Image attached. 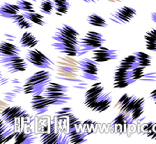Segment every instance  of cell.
<instances>
[{
	"label": "cell",
	"mask_w": 156,
	"mask_h": 144,
	"mask_svg": "<svg viewBox=\"0 0 156 144\" xmlns=\"http://www.w3.org/2000/svg\"><path fill=\"white\" fill-rule=\"evenodd\" d=\"M24 16L32 23L39 25V26H44L46 25V22L44 20L43 16H41L40 14H37L36 12H23Z\"/></svg>",
	"instance_id": "cell-30"
},
{
	"label": "cell",
	"mask_w": 156,
	"mask_h": 144,
	"mask_svg": "<svg viewBox=\"0 0 156 144\" xmlns=\"http://www.w3.org/2000/svg\"><path fill=\"white\" fill-rule=\"evenodd\" d=\"M152 20H153L154 22H155L156 23V12L152 13Z\"/></svg>",
	"instance_id": "cell-39"
},
{
	"label": "cell",
	"mask_w": 156,
	"mask_h": 144,
	"mask_svg": "<svg viewBox=\"0 0 156 144\" xmlns=\"http://www.w3.org/2000/svg\"><path fill=\"white\" fill-rule=\"evenodd\" d=\"M87 21L90 25L94 26H98V27H107V22L99 15L96 14H91L90 16H88L87 17Z\"/></svg>",
	"instance_id": "cell-29"
},
{
	"label": "cell",
	"mask_w": 156,
	"mask_h": 144,
	"mask_svg": "<svg viewBox=\"0 0 156 144\" xmlns=\"http://www.w3.org/2000/svg\"><path fill=\"white\" fill-rule=\"evenodd\" d=\"M32 1H34V2H35V1H37V0H32Z\"/></svg>",
	"instance_id": "cell-42"
},
{
	"label": "cell",
	"mask_w": 156,
	"mask_h": 144,
	"mask_svg": "<svg viewBox=\"0 0 156 144\" xmlns=\"http://www.w3.org/2000/svg\"><path fill=\"white\" fill-rule=\"evenodd\" d=\"M20 54V48L16 46L3 41L0 44V56L3 57H13V56H18Z\"/></svg>",
	"instance_id": "cell-19"
},
{
	"label": "cell",
	"mask_w": 156,
	"mask_h": 144,
	"mask_svg": "<svg viewBox=\"0 0 156 144\" xmlns=\"http://www.w3.org/2000/svg\"><path fill=\"white\" fill-rule=\"evenodd\" d=\"M68 93L69 88L67 86L50 81L42 95L48 98L52 105H61L68 103V101L71 100Z\"/></svg>",
	"instance_id": "cell-3"
},
{
	"label": "cell",
	"mask_w": 156,
	"mask_h": 144,
	"mask_svg": "<svg viewBox=\"0 0 156 144\" xmlns=\"http://www.w3.org/2000/svg\"><path fill=\"white\" fill-rule=\"evenodd\" d=\"M143 81H146V82H153L156 81V71L154 72H149V73H145V75L140 79Z\"/></svg>",
	"instance_id": "cell-36"
},
{
	"label": "cell",
	"mask_w": 156,
	"mask_h": 144,
	"mask_svg": "<svg viewBox=\"0 0 156 144\" xmlns=\"http://www.w3.org/2000/svg\"><path fill=\"white\" fill-rule=\"evenodd\" d=\"M150 99L156 104V89L150 93Z\"/></svg>",
	"instance_id": "cell-37"
},
{
	"label": "cell",
	"mask_w": 156,
	"mask_h": 144,
	"mask_svg": "<svg viewBox=\"0 0 156 144\" xmlns=\"http://www.w3.org/2000/svg\"><path fill=\"white\" fill-rule=\"evenodd\" d=\"M38 42L39 40L31 32H28V31L25 32L19 40L20 46L24 48H32L35 46H37Z\"/></svg>",
	"instance_id": "cell-22"
},
{
	"label": "cell",
	"mask_w": 156,
	"mask_h": 144,
	"mask_svg": "<svg viewBox=\"0 0 156 144\" xmlns=\"http://www.w3.org/2000/svg\"><path fill=\"white\" fill-rule=\"evenodd\" d=\"M10 19L13 21V23L15 25H16L19 28L21 29H28L31 28L33 26L32 22L29 21L25 16L24 14H16V15H12L10 16Z\"/></svg>",
	"instance_id": "cell-23"
},
{
	"label": "cell",
	"mask_w": 156,
	"mask_h": 144,
	"mask_svg": "<svg viewBox=\"0 0 156 144\" xmlns=\"http://www.w3.org/2000/svg\"><path fill=\"white\" fill-rule=\"evenodd\" d=\"M79 67L84 79L90 81H97L99 79L98 65L92 58H84L80 60L79 62Z\"/></svg>",
	"instance_id": "cell-11"
},
{
	"label": "cell",
	"mask_w": 156,
	"mask_h": 144,
	"mask_svg": "<svg viewBox=\"0 0 156 144\" xmlns=\"http://www.w3.org/2000/svg\"><path fill=\"white\" fill-rule=\"evenodd\" d=\"M39 9L45 15H50L52 11L55 10L53 0H43L39 5Z\"/></svg>",
	"instance_id": "cell-32"
},
{
	"label": "cell",
	"mask_w": 156,
	"mask_h": 144,
	"mask_svg": "<svg viewBox=\"0 0 156 144\" xmlns=\"http://www.w3.org/2000/svg\"><path fill=\"white\" fill-rule=\"evenodd\" d=\"M20 7L16 4H9V3H4L0 6V15L3 17L10 18L12 15L18 14L20 11Z\"/></svg>",
	"instance_id": "cell-24"
},
{
	"label": "cell",
	"mask_w": 156,
	"mask_h": 144,
	"mask_svg": "<svg viewBox=\"0 0 156 144\" xmlns=\"http://www.w3.org/2000/svg\"><path fill=\"white\" fill-rule=\"evenodd\" d=\"M145 47L148 50L156 52V29L148 31L145 36Z\"/></svg>",
	"instance_id": "cell-27"
},
{
	"label": "cell",
	"mask_w": 156,
	"mask_h": 144,
	"mask_svg": "<svg viewBox=\"0 0 156 144\" xmlns=\"http://www.w3.org/2000/svg\"><path fill=\"white\" fill-rule=\"evenodd\" d=\"M119 67L123 68L125 69L128 70H133V68H135L136 67H139L138 61H137V58L134 54L130 55L126 58H124L119 64Z\"/></svg>",
	"instance_id": "cell-26"
},
{
	"label": "cell",
	"mask_w": 156,
	"mask_h": 144,
	"mask_svg": "<svg viewBox=\"0 0 156 144\" xmlns=\"http://www.w3.org/2000/svg\"><path fill=\"white\" fill-rule=\"evenodd\" d=\"M51 46L54 47V49L58 50L59 53L65 54L69 57L81 56L86 53V51L84 49H82L80 46H77V45H73V44L54 41L51 44Z\"/></svg>",
	"instance_id": "cell-15"
},
{
	"label": "cell",
	"mask_w": 156,
	"mask_h": 144,
	"mask_svg": "<svg viewBox=\"0 0 156 144\" xmlns=\"http://www.w3.org/2000/svg\"><path fill=\"white\" fill-rule=\"evenodd\" d=\"M15 132L11 126L6 124L3 120L0 121V142L5 143L14 138Z\"/></svg>",
	"instance_id": "cell-20"
},
{
	"label": "cell",
	"mask_w": 156,
	"mask_h": 144,
	"mask_svg": "<svg viewBox=\"0 0 156 144\" xmlns=\"http://www.w3.org/2000/svg\"><path fill=\"white\" fill-rule=\"evenodd\" d=\"M142 106H145L144 98L138 97L134 94L129 95L126 93L122 96V98L119 100L118 103L116 104L115 108L120 112H123L125 114L131 115L135 110H137Z\"/></svg>",
	"instance_id": "cell-5"
},
{
	"label": "cell",
	"mask_w": 156,
	"mask_h": 144,
	"mask_svg": "<svg viewBox=\"0 0 156 144\" xmlns=\"http://www.w3.org/2000/svg\"><path fill=\"white\" fill-rule=\"evenodd\" d=\"M25 58L27 62L39 68H52L54 66L53 61H51L45 54L37 49L28 50L26 53Z\"/></svg>",
	"instance_id": "cell-9"
},
{
	"label": "cell",
	"mask_w": 156,
	"mask_h": 144,
	"mask_svg": "<svg viewBox=\"0 0 156 144\" xmlns=\"http://www.w3.org/2000/svg\"><path fill=\"white\" fill-rule=\"evenodd\" d=\"M15 143L18 144H31L36 141V136L32 133H27L24 132H16L14 136Z\"/></svg>",
	"instance_id": "cell-25"
},
{
	"label": "cell",
	"mask_w": 156,
	"mask_h": 144,
	"mask_svg": "<svg viewBox=\"0 0 156 144\" xmlns=\"http://www.w3.org/2000/svg\"><path fill=\"white\" fill-rule=\"evenodd\" d=\"M110 2H120V1H122V0H108Z\"/></svg>",
	"instance_id": "cell-41"
},
{
	"label": "cell",
	"mask_w": 156,
	"mask_h": 144,
	"mask_svg": "<svg viewBox=\"0 0 156 144\" xmlns=\"http://www.w3.org/2000/svg\"><path fill=\"white\" fill-rule=\"evenodd\" d=\"M133 121V120L132 119L130 114H125L123 112H120V114L112 122V132L122 134L124 132L125 127Z\"/></svg>",
	"instance_id": "cell-18"
},
{
	"label": "cell",
	"mask_w": 156,
	"mask_h": 144,
	"mask_svg": "<svg viewBox=\"0 0 156 144\" xmlns=\"http://www.w3.org/2000/svg\"><path fill=\"white\" fill-rule=\"evenodd\" d=\"M23 12H35L34 5L32 3L26 0H17L16 3Z\"/></svg>",
	"instance_id": "cell-33"
},
{
	"label": "cell",
	"mask_w": 156,
	"mask_h": 144,
	"mask_svg": "<svg viewBox=\"0 0 156 144\" xmlns=\"http://www.w3.org/2000/svg\"><path fill=\"white\" fill-rule=\"evenodd\" d=\"M55 5V12L58 16H63L68 13L70 4L69 0H53Z\"/></svg>",
	"instance_id": "cell-28"
},
{
	"label": "cell",
	"mask_w": 156,
	"mask_h": 144,
	"mask_svg": "<svg viewBox=\"0 0 156 144\" xmlns=\"http://www.w3.org/2000/svg\"><path fill=\"white\" fill-rule=\"evenodd\" d=\"M0 63L4 68L7 70L10 74H16L17 72H22L27 69V62L23 58L18 56L13 57H3L0 56Z\"/></svg>",
	"instance_id": "cell-7"
},
{
	"label": "cell",
	"mask_w": 156,
	"mask_h": 144,
	"mask_svg": "<svg viewBox=\"0 0 156 144\" xmlns=\"http://www.w3.org/2000/svg\"><path fill=\"white\" fill-rule=\"evenodd\" d=\"M136 10L130 6H122L112 12L110 16V20L116 24H127L135 16Z\"/></svg>",
	"instance_id": "cell-13"
},
{
	"label": "cell",
	"mask_w": 156,
	"mask_h": 144,
	"mask_svg": "<svg viewBox=\"0 0 156 144\" xmlns=\"http://www.w3.org/2000/svg\"><path fill=\"white\" fill-rule=\"evenodd\" d=\"M52 39L58 42L80 46V39L79 32L75 30L73 27L69 26V25H62L61 26L58 27L54 35L52 36Z\"/></svg>",
	"instance_id": "cell-6"
},
{
	"label": "cell",
	"mask_w": 156,
	"mask_h": 144,
	"mask_svg": "<svg viewBox=\"0 0 156 144\" xmlns=\"http://www.w3.org/2000/svg\"><path fill=\"white\" fill-rule=\"evenodd\" d=\"M16 95H17V93H16L15 91L11 90V91L5 92L4 95H3V98H4V100L6 101V102H13L16 100Z\"/></svg>",
	"instance_id": "cell-35"
},
{
	"label": "cell",
	"mask_w": 156,
	"mask_h": 144,
	"mask_svg": "<svg viewBox=\"0 0 156 144\" xmlns=\"http://www.w3.org/2000/svg\"><path fill=\"white\" fill-rule=\"evenodd\" d=\"M31 109L37 115H41L48 111V108L52 105L51 101L44 95H33L31 99Z\"/></svg>",
	"instance_id": "cell-17"
},
{
	"label": "cell",
	"mask_w": 156,
	"mask_h": 144,
	"mask_svg": "<svg viewBox=\"0 0 156 144\" xmlns=\"http://www.w3.org/2000/svg\"><path fill=\"white\" fill-rule=\"evenodd\" d=\"M82 1L86 3H98L99 2V0H82Z\"/></svg>",
	"instance_id": "cell-40"
},
{
	"label": "cell",
	"mask_w": 156,
	"mask_h": 144,
	"mask_svg": "<svg viewBox=\"0 0 156 144\" xmlns=\"http://www.w3.org/2000/svg\"><path fill=\"white\" fill-rule=\"evenodd\" d=\"M113 80V87L115 89H123L135 82L132 79V70L125 69L119 66L114 70Z\"/></svg>",
	"instance_id": "cell-14"
},
{
	"label": "cell",
	"mask_w": 156,
	"mask_h": 144,
	"mask_svg": "<svg viewBox=\"0 0 156 144\" xmlns=\"http://www.w3.org/2000/svg\"><path fill=\"white\" fill-rule=\"evenodd\" d=\"M27 116V111H25L20 106H11L7 107L1 112V120H3L6 124L11 127L15 126V123L18 119Z\"/></svg>",
	"instance_id": "cell-12"
},
{
	"label": "cell",
	"mask_w": 156,
	"mask_h": 144,
	"mask_svg": "<svg viewBox=\"0 0 156 144\" xmlns=\"http://www.w3.org/2000/svg\"><path fill=\"white\" fill-rule=\"evenodd\" d=\"M91 58L97 63L107 62L110 60L116 59L118 58V51L115 49H109L105 47H100L94 50H92Z\"/></svg>",
	"instance_id": "cell-16"
},
{
	"label": "cell",
	"mask_w": 156,
	"mask_h": 144,
	"mask_svg": "<svg viewBox=\"0 0 156 144\" xmlns=\"http://www.w3.org/2000/svg\"><path fill=\"white\" fill-rule=\"evenodd\" d=\"M145 75V68L144 67H136L135 68H133L132 70V79L136 81V80H140Z\"/></svg>",
	"instance_id": "cell-34"
},
{
	"label": "cell",
	"mask_w": 156,
	"mask_h": 144,
	"mask_svg": "<svg viewBox=\"0 0 156 144\" xmlns=\"http://www.w3.org/2000/svg\"><path fill=\"white\" fill-rule=\"evenodd\" d=\"M133 54L137 58V61H138L139 66L147 68V67H150L152 65V58L148 54H146L144 52H134Z\"/></svg>",
	"instance_id": "cell-31"
},
{
	"label": "cell",
	"mask_w": 156,
	"mask_h": 144,
	"mask_svg": "<svg viewBox=\"0 0 156 144\" xmlns=\"http://www.w3.org/2000/svg\"><path fill=\"white\" fill-rule=\"evenodd\" d=\"M72 112L73 111L70 108H63L56 112L55 118L57 120L58 126L60 132H65L66 126L68 127L69 132L74 129L80 130L81 122Z\"/></svg>",
	"instance_id": "cell-4"
},
{
	"label": "cell",
	"mask_w": 156,
	"mask_h": 144,
	"mask_svg": "<svg viewBox=\"0 0 156 144\" xmlns=\"http://www.w3.org/2000/svg\"><path fill=\"white\" fill-rule=\"evenodd\" d=\"M40 142L44 144H65L69 143L68 134L62 133L59 130L55 129L54 124L52 123L51 129L48 132H42L40 134Z\"/></svg>",
	"instance_id": "cell-10"
},
{
	"label": "cell",
	"mask_w": 156,
	"mask_h": 144,
	"mask_svg": "<svg viewBox=\"0 0 156 144\" xmlns=\"http://www.w3.org/2000/svg\"><path fill=\"white\" fill-rule=\"evenodd\" d=\"M112 101V92H106L101 82H97L86 91L84 104L93 112L107 111Z\"/></svg>",
	"instance_id": "cell-1"
},
{
	"label": "cell",
	"mask_w": 156,
	"mask_h": 144,
	"mask_svg": "<svg viewBox=\"0 0 156 144\" xmlns=\"http://www.w3.org/2000/svg\"><path fill=\"white\" fill-rule=\"evenodd\" d=\"M105 41L106 39L101 34L95 31H89L82 38H80V45L82 49L88 52L90 50H94L101 47Z\"/></svg>",
	"instance_id": "cell-8"
},
{
	"label": "cell",
	"mask_w": 156,
	"mask_h": 144,
	"mask_svg": "<svg viewBox=\"0 0 156 144\" xmlns=\"http://www.w3.org/2000/svg\"><path fill=\"white\" fill-rule=\"evenodd\" d=\"M68 140L69 143L71 144H80L84 143L87 142L88 133L81 132L80 130H70L68 133Z\"/></svg>",
	"instance_id": "cell-21"
},
{
	"label": "cell",
	"mask_w": 156,
	"mask_h": 144,
	"mask_svg": "<svg viewBox=\"0 0 156 144\" xmlns=\"http://www.w3.org/2000/svg\"><path fill=\"white\" fill-rule=\"evenodd\" d=\"M5 36L7 37L10 40H15V39H16V37H15V36H11V35H9V34H5Z\"/></svg>",
	"instance_id": "cell-38"
},
{
	"label": "cell",
	"mask_w": 156,
	"mask_h": 144,
	"mask_svg": "<svg viewBox=\"0 0 156 144\" xmlns=\"http://www.w3.org/2000/svg\"><path fill=\"white\" fill-rule=\"evenodd\" d=\"M51 73L40 70L27 78L23 84V92L27 95H41L51 79Z\"/></svg>",
	"instance_id": "cell-2"
}]
</instances>
